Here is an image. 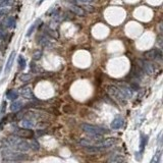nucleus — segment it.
<instances>
[{
    "label": "nucleus",
    "mask_w": 163,
    "mask_h": 163,
    "mask_svg": "<svg viewBox=\"0 0 163 163\" xmlns=\"http://www.w3.org/2000/svg\"><path fill=\"white\" fill-rule=\"evenodd\" d=\"M6 143L10 148H14V150H18V151L27 152L28 150L30 149L29 143L26 141L25 139L16 136V135L9 136L8 138L6 139Z\"/></svg>",
    "instance_id": "obj_1"
},
{
    "label": "nucleus",
    "mask_w": 163,
    "mask_h": 163,
    "mask_svg": "<svg viewBox=\"0 0 163 163\" xmlns=\"http://www.w3.org/2000/svg\"><path fill=\"white\" fill-rule=\"evenodd\" d=\"M80 127L84 132L88 133L90 135H104L107 134L108 131L103 129L101 126H97V125H93V124H89V123H82Z\"/></svg>",
    "instance_id": "obj_2"
},
{
    "label": "nucleus",
    "mask_w": 163,
    "mask_h": 163,
    "mask_svg": "<svg viewBox=\"0 0 163 163\" xmlns=\"http://www.w3.org/2000/svg\"><path fill=\"white\" fill-rule=\"evenodd\" d=\"M107 91H108V94H109L112 98H114L116 101H118L121 104L124 103L125 100H126V99L124 98V96L122 95V93H121V91L118 89V87H116V86H109Z\"/></svg>",
    "instance_id": "obj_3"
},
{
    "label": "nucleus",
    "mask_w": 163,
    "mask_h": 163,
    "mask_svg": "<svg viewBox=\"0 0 163 163\" xmlns=\"http://www.w3.org/2000/svg\"><path fill=\"white\" fill-rule=\"evenodd\" d=\"M3 157L7 160L16 161V160H26L28 159V156L25 154H20L18 152H11V151H4L3 152Z\"/></svg>",
    "instance_id": "obj_4"
},
{
    "label": "nucleus",
    "mask_w": 163,
    "mask_h": 163,
    "mask_svg": "<svg viewBox=\"0 0 163 163\" xmlns=\"http://www.w3.org/2000/svg\"><path fill=\"white\" fill-rule=\"evenodd\" d=\"M161 51L158 49H151L149 51L144 53V57L146 60H155V59H160L161 58Z\"/></svg>",
    "instance_id": "obj_5"
},
{
    "label": "nucleus",
    "mask_w": 163,
    "mask_h": 163,
    "mask_svg": "<svg viewBox=\"0 0 163 163\" xmlns=\"http://www.w3.org/2000/svg\"><path fill=\"white\" fill-rule=\"evenodd\" d=\"M141 67L143 69L144 72L148 74H154L155 72V66L152 62H150V61H147V60H144V61H141Z\"/></svg>",
    "instance_id": "obj_6"
},
{
    "label": "nucleus",
    "mask_w": 163,
    "mask_h": 163,
    "mask_svg": "<svg viewBox=\"0 0 163 163\" xmlns=\"http://www.w3.org/2000/svg\"><path fill=\"white\" fill-rule=\"evenodd\" d=\"M14 135L18 137H20V138H31V137L34 136V132L31 131L30 129H16V132H14Z\"/></svg>",
    "instance_id": "obj_7"
},
{
    "label": "nucleus",
    "mask_w": 163,
    "mask_h": 163,
    "mask_svg": "<svg viewBox=\"0 0 163 163\" xmlns=\"http://www.w3.org/2000/svg\"><path fill=\"white\" fill-rule=\"evenodd\" d=\"M118 89L121 91V93H122V95L124 96L125 99L132 98V97H133V89L131 88V86L120 85L118 87Z\"/></svg>",
    "instance_id": "obj_8"
},
{
    "label": "nucleus",
    "mask_w": 163,
    "mask_h": 163,
    "mask_svg": "<svg viewBox=\"0 0 163 163\" xmlns=\"http://www.w3.org/2000/svg\"><path fill=\"white\" fill-rule=\"evenodd\" d=\"M115 141H116V140H115V139H113V138L106 139V140H102V141H99V142H98V146H100L101 148L111 147V146L114 145Z\"/></svg>",
    "instance_id": "obj_9"
},
{
    "label": "nucleus",
    "mask_w": 163,
    "mask_h": 163,
    "mask_svg": "<svg viewBox=\"0 0 163 163\" xmlns=\"http://www.w3.org/2000/svg\"><path fill=\"white\" fill-rule=\"evenodd\" d=\"M14 57H16V52L12 51L10 55H9L8 60H7V62H6V65H5V69H4L5 74H7V72H10L11 66H12V63H14Z\"/></svg>",
    "instance_id": "obj_10"
},
{
    "label": "nucleus",
    "mask_w": 163,
    "mask_h": 163,
    "mask_svg": "<svg viewBox=\"0 0 163 163\" xmlns=\"http://www.w3.org/2000/svg\"><path fill=\"white\" fill-rule=\"evenodd\" d=\"M20 94L22 95V97H25V98L27 99H32L34 97L33 91H32L31 87H29V86L22 88V89L20 90Z\"/></svg>",
    "instance_id": "obj_11"
},
{
    "label": "nucleus",
    "mask_w": 163,
    "mask_h": 163,
    "mask_svg": "<svg viewBox=\"0 0 163 163\" xmlns=\"http://www.w3.org/2000/svg\"><path fill=\"white\" fill-rule=\"evenodd\" d=\"M70 10H72V12H74V14H76V16H86L85 9L82 8V7H80V6L72 5V6H70Z\"/></svg>",
    "instance_id": "obj_12"
},
{
    "label": "nucleus",
    "mask_w": 163,
    "mask_h": 163,
    "mask_svg": "<svg viewBox=\"0 0 163 163\" xmlns=\"http://www.w3.org/2000/svg\"><path fill=\"white\" fill-rule=\"evenodd\" d=\"M122 125H123V118L117 117V118H115L113 121H112L110 126H111L112 130H119Z\"/></svg>",
    "instance_id": "obj_13"
},
{
    "label": "nucleus",
    "mask_w": 163,
    "mask_h": 163,
    "mask_svg": "<svg viewBox=\"0 0 163 163\" xmlns=\"http://www.w3.org/2000/svg\"><path fill=\"white\" fill-rule=\"evenodd\" d=\"M3 24L5 25V27L11 28V29H14L16 27V18H12V16H9V18H5V20L3 22Z\"/></svg>",
    "instance_id": "obj_14"
},
{
    "label": "nucleus",
    "mask_w": 163,
    "mask_h": 163,
    "mask_svg": "<svg viewBox=\"0 0 163 163\" xmlns=\"http://www.w3.org/2000/svg\"><path fill=\"white\" fill-rule=\"evenodd\" d=\"M39 44L41 45V46H43V47L45 48H51L53 45H52V43L49 41V39L47 38L46 36H42L40 38V40H39Z\"/></svg>",
    "instance_id": "obj_15"
},
{
    "label": "nucleus",
    "mask_w": 163,
    "mask_h": 163,
    "mask_svg": "<svg viewBox=\"0 0 163 163\" xmlns=\"http://www.w3.org/2000/svg\"><path fill=\"white\" fill-rule=\"evenodd\" d=\"M124 156L122 155H115V156H112L111 158H109L108 163H124Z\"/></svg>",
    "instance_id": "obj_16"
},
{
    "label": "nucleus",
    "mask_w": 163,
    "mask_h": 163,
    "mask_svg": "<svg viewBox=\"0 0 163 163\" xmlns=\"http://www.w3.org/2000/svg\"><path fill=\"white\" fill-rule=\"evenodd\" d=\"M22 107V103L20 101H14L10 105V110L12 112H18Z\"/></svg>",
    "instance_id": "obj_17"
},
{
    "label": "nucleus",
    "mask_w": 163,
    "mask_h": 163,
    "mask_svg": "<svg viewBox=\"0 0 163 163\" xmlns=\"http://www.w3.org/2000/svg\"><path fill=\"white\" fill-rule=\"evenodd\" d=\"M6 97L8 100L14 101L18 97V93L16 91V90H9V91H7V93H6Z\"/></svg>",
    "instance_id": "obj_18"
},
{
    "label": "nucleus",
    "mask_w": 163,
    "mask_h": 163,
    "mask_svg": "<svg viewBox=\"0 0 163 163\" xmlns=\"http://www.w3.org/2000/svg\"><path fill=\"white\" fill-rule=\"evenodd\" d=\"M45 33L47 34L48 36H50V37H52V38H58V34H57V32L56 31H54V30H52L51 28H46L45 29Z\"/></svg>",
    "instance_id": "obj_19"
},
{
    "label": "nucleus",
    "mask_w": 163,
    "mask_h": 163,
    "mask_svg": "<svg viewBox=\"0 0 163 163\" xmlns=\"http://www.w3.org/2000/svg\"><path fill=\"white\" fill-rule=\"evenodd\" d=\"M86 149V151H88L89 153H96V152H99V151H101V150L103 149V148H101V147H93V146H88V147H86L85 148Z\"/></svg>",
    "instance_id": "obj_20"
},
{
    "label": "nucleus",
    "mask_w": 163,
    "mask_h": 163,
    "mask_svg": "<svg viewBox=\"0 0 163 163\" xmlns=\"http://www.w3.org/2000/svg\"><path fill=\"white\" fill-rule=\"evenodd\" d=\"M29 146L31 149L34 150V151H38V150L40 149V145H39V143L36 141V140H32L31 143L29 144Z\"/></svg>",
    "instance_id": "obj_21"
},
{
    "label": "nucleus",
    "mask_w": 163,
    "mask_h": 163,
    "mask_svg": "<svg viewBox=\"0 0 163 163\" xmlns=\"http://www.w3.org/2000/svg\"><path fill=\"white\" fill-rule=\"evenodd\" d=\"M18 66H20V69H25V67H26V59L24 57H22V55H20L18 56Z\"/></svg>",
    "instance_id": "obj_22"
},
{
    "label": "nucleus",
    "mask_w": 163,
    "mask_h": 163,
    "mask_svg": "<svg viewBox=\"0 0 163 163\" xmlns=\"http://www.w3.org/2000/svg\"><path fill=\"white\" fill-rule=\"evenodd\" d=\"M22 125L25 129H30V127H33L34 122L32 120H30V119H25V120L22 121Z\"/></svg>",
    "instance_id": "obj_23"
},
{
    "label": "nucleus",
    "mask_w": 163,
    "mask_h": 163,
    "mask_svg": "<svg viewBox=\"0 0 163 163\" xmlns=\"http://www.w3.org/2000/svg\"><path fill=\"white\" fill-rule=\"evenodd\" d=\"M147 142H148V137L142 135V137H141V150H142V151H143L144 148H145Z\"/></svg>",
    "instance_id": "obj_24"
},
{
    "label": "nucleus",
    "mask_w": 163,
    "mask_h": 163,
    "mask_svg": "<svg viewBox=\"0 0 163 163\" xmlns=\"http://www.w3.org/2000/svg\"><path fill=\"white\" fill-rule=\"evenodd\" d=\"M41 56H42V51H41V50H36V51L33 53V59L38 60V59L41 58Z\"/></svg>",
    "instance_id": "obj_25"
},
{
    "label": "nucleus",
    "mask_w": 163,
    "mask_h": 163,
    "mask_svg": "<svg viewBox=\"0 0 163 163\" xmlns=\"http://www.w3.org/2000/svg\"><path fill=\"white\" fill-rule=\"evenodd\" d=\"M36 25H37V22H36V24H34V25L31 26V28H30L29 31H28V33H27V37H30V36L32 35V33H33V32L35 31V29H36Z\"/></svg>",
    "instance_id": "obj_26"
},
{
    "label": "nucleus",
    "mask_w": 163,
    "mask_h": 163,
    "mask_svg": "<svg viewBox=\"0 0 163 163\" xmlns=\"http://www.w3.org/2000/svg\"><path fill=\"white\" fill-rule=\"evenodd\" d=\"M30 78H31V76H29V74H22V76H20V80H22V82H28V80H30Z\"/></svg>",
    "instance_id": "obj_27"
},
{
    "label": "nucleus",
    "mask_w": 163,
    "mask_h": 163,
    "mask_svg": "<svg viewBox=\"0 0 163 163\" xmlns=\"http://www.w3.org/2000/svg\"><path fill=\"white\" fill-rule=\"evenodd\" d=\"M151 163H159V154L158 155H155V156L153 157Z\"/></svg>",
    "instance_id": "obj_28"
},
{
    "label": "nucleus",
    "mask_w": 163,
    "mask_h": 163,
    "mask_svg": "<svg viewBox=\"0 0 163 163\" xmlns=\"http://www.w3.org/2000/svg\"><path fill=\"white\" fill-rule=\"evenodd\" d=\"M78 2L86 3V4H87V3H91V2H93L94 0H78Z\"/></svg>",
    "instance_id": "obj_29"
},
{
    "label": "nucleus",
    "mask_w": 163,
    "mask_h": 163,
    "mask_svg": "<svg viewBox=\"0 0 163 163\" xmlns=\"http://www.w3.org/2000/svg\"><path fill=\"white\" fill-rule=\"evenodd\" d=\"M158 44H159V46H162V36L158 37Z\"/></svg>",
    "instance_id": "obj_30"
},
{
    "label": "nucleus",
    "mask_w": 163,
    "mask_h": 163,
    "mask_svg": "<svg viewBox=\"0 0 163 163\" xmlns=\"http://www.w3.org/2000/svg\"><path fill=\"white\" fill-rule=\"evenodd\" d=\"M87 9H88V11H91V12H93V11H94V7H93V6H88Z\"/></svg>",
    "instance_id": "obj_31"
},
{
    "label": "nucleus",
    "mask_w": 163,
    "mask_h": 163,
    "mask_svg": "<svg viewBox=\"0 0 163 163\" xmlns=\"http://www.w3.org/2000/svg\"><path fill=\"white\" fill-rule=\"evenodd\" d=\"M4 1H7V0H0V2H4Z\"/></svg>",
    "instance_id": "obj_32"
}]
</instances>
